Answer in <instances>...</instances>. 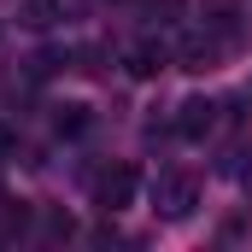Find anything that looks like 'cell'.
<instances>
[{"mask_svg":"<svg viewBox=\"0 0 252 252\" xmlns=\"http://www.w3.org/2000/svg\"><path fill=\"white\" fill-rule=\"evenodd\" d=\"M164 70V47H153V41H141V47H129V76H158Z\"/></svg>","mask_w":252,"mask_h":252,"instance_id":"cell-4","label":"cell"},{"mask_svg":"<svg viewBox=\"0 0 252 252\" xmlns=\"http://www.w3.org/2000/svg\"><path fill=\"white\" fill-rule=\"evenodd\" d=\"M211 124H217V106H211V100H182V106H176V135H182V141L211 135Z\"/></svg>","mask_w":252,"mask_h":252,"instance_id":"cell-3","label":"cell"},{"mask_svg":"<svg viewBox=\"0 0 252 252\" xmlns=\"http://www.w3.org/2000/svg\"><path fill=\"white\" fill-rule=\"evenodd\" d=\"M193 199H199V182L182 176V170H170V176L153 182V211H158V217H188Z\"/></svg>","mask_w":252,"mask_h":252,"instance_id":"cell-1","label":"cell"},{"mask_svg":"<svg viewBox=\"0 0 252 252\" xmlns=\"http://www.w3.org/2000/svg\"><path fill=\"white\" fill-rule=\"evenodd\" d=\"M135 188H141L135 164H112V170L94 176V205H100V211H124L129 199H135Z\"/></svg>","mask_w":252,"mask_h":252,"instance_id":"cell-2","label":"cell"},{"mask_svg":"<svg viewBox=\"0 0 252 252\" xmlns=\"http://www.w3.org/2000/svg\"><path fill=\"white\" fill-rule=\"evenodd\" d=\"M12 147H18V135H12V129L0 124V153H12Z\"/></svg>","mask_w":252,"mask_h":252,"instance_id":"cell-8","label":"cell"},{"mask_svg":"<svg viewBox=\"0 0 252 252\" xmlns=\"http://www.w3.org/2000/svg\"><path fill=\"white\" fill-rule=\"evenodd\" d=\"M59 12H64V0H30V6H24V24H30V30H47Z\"/></svg>","mask_w":252,"mask_h":252,"instance_id":"cell-5","label":"cell"},{"mask_svg":"<svg viewBox=\"0 0 252 252\" xmlns=\"http://www.w3.org/2000/svg\"><path fill=\"white\" fill-rule=\"evenodd\" d=\"M53 129H59V135H82V129H88V106H59Z\"/></svg>","mask_w":252,"mask_h":252,"instance_id":"cell-6","label":"cell"},{"mask_svg":"<svg viewBox=\"0 0 252 252\" xmlns=\"http://www.w3.org/2000/svg\"><path fill=\"white\" fill-rule=\"evenodd\" d=\"M211 59H217L211 41H188V47H182V70H211Z\"/></svg>","mask_w":252,"mask_h":252,"instance_id":"cell-7","label":"cell"},{"mask_svg":"<svg viewBox=\"0 0 252 252\" xmlns=\"http://www.w3.org/2000/svg\"><path fill=\"white\" fill-rule=\"evenodd\" d=\"M241 176H247V188H252V153H247V170H241Z\"/></svg>","mask_w":252,"mask_h":252,"instance_id":"cell-9","label":"cell"}]
</instances>
